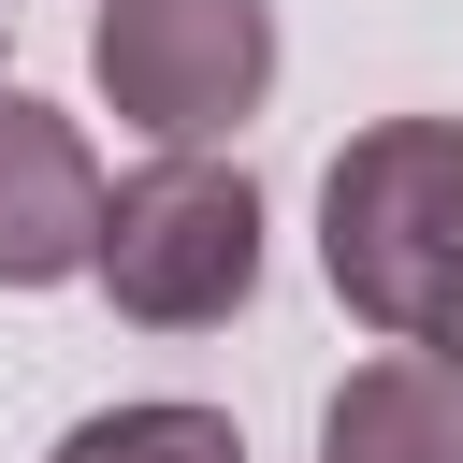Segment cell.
I'll use <instances>...</instances> for the list:
<instances>
[{"instance_id":"3","label":"cell","mask_w":463,"mask_h":463,"mask_svg":"<svg viewBox=\"0 0 463 463\" xmlns=\"http://www.w3.org/2000/svg\"><path fill=\"white\" fill-rule=\"evenodd\" d=\"M87 72L145 145H217L275 87V14L260 0H101Z\"/></svg>"},{"instance_id":"6","label":"cell","mask_w":463,"mask_h":463,"mask_svg":"<svg viewBox=\"0 0 463 463\" xmlns=\"http://www.w3.org/2000/svg\"><path fill=\"white\" fill-rule=\"evenodd\" d=\"M58 463H246L232 405H101L58 434Z\"/></svg>"},{"instance_id":"2","label":"cell","mask_w":463,"mask_h":463,"mask_svg":"<svg viewBox=\"0 0 463 463\" xmlns=\"http://www.w3.org/2000/svg\"><path fill=\"white\" fill-rule=\"evenodd\" d=\"M87 275H101V304L145 318V333H217V318H246V289H260V188H246L232 159H203V145H159L130 188H101Z\"/></svg>"},{"instance_id":"4","label":"cell","mask_w":463,"mask_h":463,"mask_svg":"<svg viewBox=\"0 0 463 463\" xmlns=\"http://www.w3.org/2000/svg\"><path fill=\"white\" fill-rule=\"evenodd\" d=\"M87 232H101V159L58 101L0 87V289H58L87 275Z\"/></svg>"},{"instance_id":"1","label":"cell","mask_w":463,"mask_h":463,"mask_svg":"<svg viewBox=\"0 0 463 463\" xmlns=\"http://www.w3.org/2000/svg\"><path fill=\"white\" fill-rule=\"evenodd\" d=\"M318 260H333L347 318L420 347L463 289V116H376L318 174Z\"/></svg>"},{"instance_id":"7","label":"cell","mask_w":463,"mask_h":463,"mask_svg":"<svg viewBox=\"0 0 463 463\" xmlns=\"http://www.w3.org/2000/svg\"><path fill=\"white\" fill-rule=\"evenodd\" d=\"M420 347H434V362H463V289H449V318H434V333H420Z\"/></svg>"},{"instance_id":"5","label":"cell","mask_w":463,"mask_h":463,"mask_svg":"<svg viewBox=\"0 0 463 463\" xmlns=\"http://www.w3.org/2000/svg\"><path fill=\"white\" fill-rule=\"evenodd\" d=\"M318 463H463V362H434V347L362 362L318 420Z\"/></svg>"}]
</instances>
